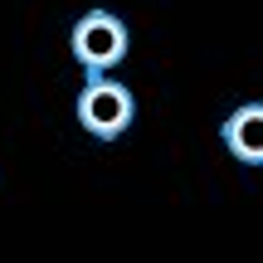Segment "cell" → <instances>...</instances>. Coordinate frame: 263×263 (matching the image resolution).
<instances>
[{
  "instance_id": "6da1fadb",
  "label": "cell",
  "mask_w": 263,
  "mask_h": 263,
  "mask_svg": "<svg viewBox=\"0 0 263 263\" xmlns=\"http://www.w3.org/2000/svg\"><path fill=\"white\" fill-rule=\"evenodd\" d=\"M68 49H73V64L83 73H112L127 59L132 34L112 10H83L73 20V29H68Z\"/></svg>"
},
{
  "instance_id": "7a4b0ae2",
  "label": "cell",
  "mask_w": 263,
  "mask_h": 263,
  "mask_svg": "<svg viewBox=\"0 0 263 263\" xmlns=\"http://www.w3.org/2000/svg\"><path fill=\"white\" fill-rule=\"evenodd\" d=\"M78 122L93 141H117L122 132L132 127V117H137V98H132L127 83H117V78L107 73H88L83 93H78Z\"/></svg>"
},
{
  "instance_id": "3957f363",
  "label": "cell",
  "mask_w": 263,
  "mask_h": 263,
  "mask_svg": "<svg viewBox=\"0 0 263 263\" xmlns=\"http://www.w3.org/2000/svg\"><path fill=\"white\" fill-rule=\"evenodd\" d=\"M219 141L234 161L244 166H263V103H244L219 122Z\"/></svg>"
}]
</instances>
